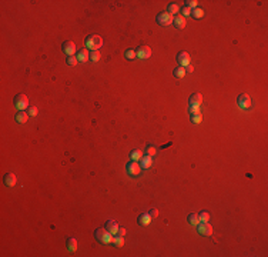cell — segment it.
Segmentation results:
<instances>
[{"mask_svg":"<svg viewBox=\"0 0 268 257\" xmlns=\"http://www.w3.org/2000/svg\"><path fill=\"white\" fill-rule=\"evenodd\" d=\"M188 223H190L191 226H197V224L200 223V219H198V214H195V213H191L190 216H188Z\"/></svg>","mask_w":268,"mask_h":257,"instance_id":"cell-21","label":"cell"},{"mask_svg":"<svg viewBox=\"0 0 268 257\" xmlns=\"http://www.w3.org/2000/svg\"><path fill=\"white\" fill-rule=\"evenodd\" d=\"M191 15H193V17H195V19H201V17L204 16V10H203V9L195 7V9L191 10Z\"/></svg>","mask_w":268,"mask_h":257,"instance_id":"cell-24","label":"cell"},{"mask_svg":"<svg viewBox=\"0 0 268 257\" xmlns=\"http://www.w3.org/2000/svg\"><path fill=\"white\" fill-rule=\"evenodd\" d=\"M190 113H191V114H200V109H197V107H190Z\"/></svg>","mask_w":268,"mask_h":257,"instance_id":"cell-36","label":"cell"},{"mask_svg":"<svg viewBox=\"0 0 268 257\" xmlns=\"http://www.w3.org/2000/svg\"><path fill=\"white\" fill-rule=\"evenodd\" d=\"M140 164L137 163L136 160H131V161H128L127 163V167H126V170H127V173L130 176H133V177H136V176H138L140 174Z\"/></svg>","mask_w":268,"mask_h":257,"instance_id":"cell-5","label":"cell"},{"mask_svg":"<svg viewBox=\"0 0 268 257\" xmlns=\"http://www.w3.org/2000/svg\"><path fill=\"white\" fill-rule=\"evenodd\" d=\"M198 219H200V221H208V220H210V214L207 212H201L200 214H198Z\"/></svg>","mask_w":268,"mask_h":257,"instance_id":"cell-28","label":"cell"},{"mask_svg":"<svg viewBox=\"0 0 268 257\" xmlns=\"http://www.w3.org/2000/svg\"><path fill=\"white\" fill-rule=\"evenodd\" d=\"M130 157H131V160H141V157H143V152L141 150H133V152L130 153Z\"/></svg>","mask_w":268,"mask_h":257,"instance_id":"cell-22","label":"cell"},{"mask_svg":"<svg viewBox=\"0 0 268 257\" xmlns=\"http://www.w3.org/2000/svg\"><path fill=\"white\" fill-rule=\"evenodd\" d=\"M103 46V39L98 36V34H90L89 37L86 39V47L91 49V50H97Z\"/></svg>","mask_w":268,"mask_h":257,"instance_id":"cell-1","label":"cell"},{"mask_svg":"<svg viewBox=\"0 0 268 257\" xmlns=\"http://www.w3.org/2000/svg\"><path fill=\"white\" fill-rule=\"evenodd\" d=\"M15 106L20 110H24V109L29 107V99H27L26 94H17V96L15 97Z\"/></svg>","mask_w":268,"mask_h":257,"instance_id":"cell-3","label":"cell"},{"mask_svg":"<svg viewBox=\"0 0 268 257\" xmlns=\"http://www.w3.org/2000/svg\"><path fill=\"white\" fill-rule=\"evenodd\" d=\"M177 62H178V64L181 67H187L190 64V54L187 52H180L177 54Z\"/></svg>","mask_w":268,"mask_h":257,"instance_id":"cell-9","label":"cell"},{"mask_svg":"<svg viewBox=\"0 0 268 257\" xmlns=\"http://www.w3.org/2000/svg\"><path fill=\"white\" fill-rule=\"evenodd\" d=\"M151 220H153V219L150 217L149 213H141V214L138 216L137 221H138V224H140V226H143V227H144V226H149V224L151 223Z\"/></svg>","mask_w":268,"mask_h":257,"instance_id":"cell-12","label":"cell"},{"mask_svg":"<svg viewBox=\"0 0 268 257\" xmlns=\"http://www.w3.org/2000/svg\"><path fill=\"white\" fill-rule=\"evenodd\" d=\"M96 238L103 244H108L113 242V234L106 229H97L96 230Z\"/></svg>","mask_w":268,"mask_h":257,"instance_id":"cell-2","label":"cell"},{"mask_svg":"<svg viewBox=\"0 0 268 257\" xmlns=\"http://www.w3.org/2000/svg\"><path fill=\"white\" fill-rule=\"evenodd\" d=\"M188 103H190V107H197V109H200V106L203 105V96H201L200 93L191 94Z\"/></svg>","mask_w":268,"mask_h":257,"instance_id":"cell-10","label":"cell"},{"mask_svg":"<svg viewBox=\"0 0 268 257\" xmlns=\"http://www.w3.org/2000/svg\"><path fill=\"white\" fill-rule=\"evenodd\" d=\"M37 113H39V110H37V107H36V106H30V107H29V114L31 116V117L37 116Z\"/></svg>","mask_w":268,"mask_h":257,"instance_id":"cell-31","label":"cell"},{"mask_svg":"<svg viewBox=\"0 0 268 257\" xmlns=\"http://www.w3.org/2000/svg\"><path fill=\"white\" fill-rule=\"evenodd\" d=\"M27 119H29V116H27V113L23 112V110H20V112L16 114V122H17V123H22V124L26 123Z\"/></svg>","mask_w":268,"mask_h":257,"instance_id":"cell-18","label":"cell"},{"mask_svg":"<svg viewBox=\"0 0 268 257\" xmlns=\"http://www.w3.org/2000/svg\"><path fill=\"white\" fill-rule=\"evenodd\" d=\"M186 69L184 67H181V66H178V67H175L174 69V77H177V79H182L184 76H186Z\"/></svg>","mask_w":268,"mask_h":257,"instance_id":"cell-19","label":"cell"},{"mask_svg":"<svg viewBox=\"0 0 268 257\" xmlns=\"http://www.w3.org/2000/svg\"><path fill=\"white\" fill-rule=\"evenodd\" d=\"M156 153H157L156 147H153V146H149V147H147V154H149V156H154Z\"/></svg>","mask_w":268,"mask_h":257,"instance_id":"cell-33","label":"cell"},{"mask_svg":"<svg viewBox=\"0 0 268 257\" xmlns=\"http://www.w3.org/2000/svg\"><path fill=\"white\" fill-rule=\"evenodd\" d=\"M193 70H194V67L191 66V64H188V66H187V70H186V71H190V73H191Z\"/></svg>","mask_w":268,"mask_h":257,"instance_id":"cell-38","label":"cell"},{"mask_svg":"<svg viewBox=\"0 0 268 257\" xmlns=\"http://www.w3.org/2000/svg\"><path fill=\"white\" fill-rule=\"evenodd\" d=\"M117 234H119V236H123V237H124V234H126V229H124V227H123V229H119Z\"/></svg>","mask_w":268,"mask_h":257,"instance_id":"cell-37","label":"cell"},{"mask_svg":"<svg viewBox=\"0 0 268 257\" xmlns=\"http://www.w3.org/2000/svg\"><path fill=\"white\" fill-rule=\"evenodd\" d=\"M198 226V233L203 236H211L212 234V226L208 224L207 221H201L197 224Z\"/></svg>","mask_w":268,"mask_h":257,"instance_id":"cell-6","label":"cell"},{"mask_svg":"<svg viewBox=\"0 0 268 257\" xmlns=\"http://www.w3.org/2000/svg\"><path fill=\"white\" fill-rule=\"evenodd\" d=\"M106 230L110 231L113 236L117 234V231H119V224L115 223L114 220H108L107 223H106Z\"/></svg>","mask_w":268,"mask_h":257,"instance_id":"cell-14","label":"cell"},{"mask_svg":"<svg viewBox=\"0 0 268 257\" xmlns=\"http://www.w3.org/2000/svg\"><path fill=\"white\" fill-rule=\"evenodd\" d=\"M237 103L241 109H249L251 107V99H249L248 94H240L238 99H237Z\"/></svg>","mask_w":268,"mask_h":257,"instance_id":"cell-8","label":"cell"},{"mask_svg":"<svg viewBox=\"0 0 268 257\" xmlns=\"http://www.w3.org/2000/svg\"><path fill=\"white\" fill-rule=\"evenodd\" d=\"M136 53H137V57H140V59H149L150 56H151V49L149 47V46H140V47H137V50H136Z\"/></svg>","mask_w":268,"mask_h":257,"instance_id":"cell-7","label":"cell"},{"mask_svg":"<svg viewBox=\"0 0 268 257\" xmlns=\"http://www.w3.org/2000/svg\"><path fill=\"white\" fill-rule=\"evenodd\" d=\"M3 182L7 187H13L16 184V182H17V179H16V176L13 173H7V174H4Z\"/></svg>","mask_w":268,"mask_h":257,"instance_id":"cell-13","label":"cell"},{"mask_svg":"<svg viewBox=\"0 0 268 257\" xmlns=\"http://www.w3.org/2000/svg\"><path fill=\"white\" fill-rule=\"evenodd\" d=\"M61 49H63V52L66 53L67 56H73L76 53V45L73 43V41H64L63 45H61Z\"/></svg>","mask_w":268,"mask_h":257,"instance_id":"cell-11","label":"cell"},{"mask_svg":"<svg viewBox=\"0 0 268 257\" xmlns=\"http://www.w3.org/2000/svg\"><path fill=\"white\" fill-rule=\"evenodd\" d=\"M113 244H114L115 247H123L124 246V238H123V236H115V237H113Z\"/></svg>","mask_w":268,"mask_h":257,"instance_id":"cell-20","label":"cell"},{"mask_svg":"<svg viewBox=\"0 0 268 257\" xmlns=\"http://www.w3.org/2000/svg\"><path fill=\"white\" fill-rule=\"evenodd\" d=\"M173 20H174V17L168 11H163V13H160V15L157 16V23L160 26H168V24L173 23Z\"/></svg>","mask_w":268,"mask_h":257,"instance_id":"cell-4","label":"cell"},{"mask_svg":"<svg viewBox=\"0 0 268 257\" xmlns=\"http://www.w3.org/2000/svg\"><path fill=\"white\" fill-rule=\"evenodd\" d=\"M178 6H177V4L175 3H171V4H168V13H170V15H175V13H178Z\"/></svg>","mask_w":268,"mask_h":257,"instance_id":"cell-26","label":"cell"},{"mask_svg":"<svg viewBox=\"0 0 268 257\" xmlns=\"http://www.w3.org/2000/svg\"><path fill=\"white\" fill-rule=\"evenodd\" d=\"M149 214H150V217H151V219H156V217L158 216V210H157V209H151L149 212Z\"/></svg>","mask_w":268,"mask_h":257,"instance_id":"cell-34","label":"cell"},{"mask_svg":"<svg viewBox=\"0 0 268 257\" xmlns=\"http://www.w3.org/2000/svg\"><path fill=\"white\" fill-rule=\"evenodd\" d=\"M203 120V117H201V114H191V122L195 124H198Z\"/></svg>","mask_w":268,"mask_h":257,"instance_id":"cell-29","label":"cell"},{"mask_svg":"<svg viewBox=\"0 0 268 257\" xmlns=\"http://www.w3.org/2000/svg\"><path fill=\"white\" fill-rule=\"evenodd\" d=\"M90 59V53L87 49H80L77 52V60L78 62H82V63H84V62H87V60Z\"/></svg>","mask_w":268,"mask_h":257,"instance_id":"cell-15","label":"cell"},{"mask_svg":"<svg viewBox=\"0 0 268 257\" xmlns=\"http://www.w3.org/2000/svg\"><path fill=\"white\" fill-rule=\"evenodd\" d=\"M174 24L177 29H184L186 27V19L182 17V16H177V17H174Z\"/></svg>","mask_w":268,"mask_h":257,"instance_id":"cell-17","label":"cell"},{"mask_svg":"<svg viewBox=\"0 0 268 257\" xmlns=\"http://www.w3.org/2000/svg\"><path fill=\"white\" fill-rule=\"evenodd\" d=\"M67 249L70 250V251H74L77 249V240L76 238H69L67 240Z\"/></svg>","mask_w":268,"mask_h":257,"instance_id":"cell-23","label":"cell"},{"mask_svg":"<svg viewBox=\"0 0 268 257\" xmlns=\"http://www.w3.org/2000/svg\"><path fill=\"white\" fill-rule=\"evenodd\" d=\"M100 57H101V54L97 52V50H94V52L90 53V60H91V62H98Z\"/></svg>","mask_w":268,"mask_h":257,"instance_id":"cell-27","label":"cell"},{"mask_svg":"<svg viewBox=\"0 0 268 257\" xmlns=\"http://www.w3.org/2000/svg\"><path fill=\"white\" fill-rule=\"evenodd\" d=\"M151 164H153V159H151V156L145 154V156L141 157V167L143 169H150L151 167Z\"/></svg>","mask_w":268,"mask_h":257,"instance_id":"cell-16","label":"cell"},{"mask_svg":"<svg viewBox=\"0 0 268 257\" xmlns=\"http://www.w3.org/2000/svg\"><path fill=\"white\" fill-rule=\"evenodd\" d=\"M124 56H126L127 60H134L136 57H137V53H136V50H134V49H128V50L124 53Z\"/></svg>","mask_w":268,"mask_h":257,"instance_id":"cell-25","label":"cell"},{"mask_svg":"<svg viewBox=\"0 0 268 257\" xmlns=\"http://www.w3.org/2000/svg\"><path fill=\"white\" fill-rule=\"evenodd\" d=\"M197 3L198 2H195V0H188V2H186L187 7H190V9H195L197 7Z\"/></svg>","mask_w":268,"mask_h":257,"instance_id":"cell-32","label":"cell"},{"mask_svg":"<svg viewBox=\"0 0 268 257\" xmlns=\"http://www.w3.org/2000/svg\"><path fill=\"white\" fill-rule=\"evenodd\" d=\"M77 57H74V56H69V59H67V64L69 66H74V64H77Z\"/></svg>","mask_w":268,"mask_h":257,"instance_id":"cell-30","label":"cell"},{"mask_svg":"<svg viewBox=\"0 0 268 257\" xmlns=\"http://www.w3.org/2000/svg\"><path fill=\"white\" fill-rule=\"evenodd\" d=\"M182 15H184V16H190L191 15V9L187 7V6H186V7H182Z\"/></svg>","mask_w":268,"mask_h":257,"instance_id":"cell-35","label":"cell"}]
</instances>
